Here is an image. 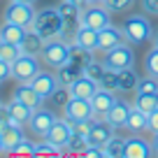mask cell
Instances as JSON below:
<instances>
[{"mask_svg": "<svg viewBox=\"0 0 158 158\" xmlns=\"http://www.w3.org/2000/svg\"><path fill=\"white\" fill-rule=\"evenodd\" d=\"M144 72L158 79V47H151L144 56Z\"/></svg>", "mask_w": 158, "mask_h": 158, "instance_id": "cell-34", "label": "cell"}, {"mask_svg": "<svg viewBox=\"0 0 158 158\" xmlns=\"http://www.w3.org/2000/svg\"><path fill=\"white\" fill-rule=\"evenodd\" d=\"M70 60H72V63H77L79 68H86L91 60H95V51L84 49V47H79V44H74V42H70Z\"/></svg>", "mask_w": 158, "mask_h": 158, "instance_id": "cell-26", "label": "cell"}, {"mask_svg": "<svg viewBox=\"0 0 158 158\" xmlns=\"http://www.w3.org/2000/svg\"><path fill=\"white\" fill-rule=\"evenodd\" d=\"M23 26L19 23H12V21H5V23L0 26V42H10V44H21V40H23L26 35Z\"/></svg>", "mask_w": 158, "mask_h": 158, "instance_id": "cell-21", "label": "cell"}, {"mask_svg": "<svg viewBox=\"0 0 158 158\" xmlns=\"http://www.w3.org/2000/svg\"><path fill=\"white\" fill-rule=\"evenodd\" d=\"M105 70H107V68H105V63H102V60H91V63L84 68V74L98 81V79L102 77V72H105Z\"/></svg>", "mask_w": 158, "mask_h": 158, "instance_id": "cell-37", "label": "cell"}, {"mask_svg": "<svg viewBox=\"0 0 158 158\" xmlns=\"http://www.w3.org/2000/svg\"><path fill=\"white\" fill-rule=\"evenodd\" d=\"M133 2L135 0H102V5L107 7L112 14L114 12H126L128 7H133Z\"/></svg>", "mask_w": 158, "mask_h": 158, "instance_id": "cell-38", "label": "cell"}, {"mask_svg": "<svg viewBox=\"0 0 158 158\" xmlns=\"http://www.w3.org/2000/svg\"><path fill=\"white\" fill-rule=\"evenodd\" d=\"M14 100L28 105L30 109H37V107H42V105H44V98L35 91V86L30 84V81H28V84H19V89L14 91Z\"/></svg>", "mask_w": 158, "mask_h": 158, "instance_id": "cell-17", "label": "cell"}, {"mask_svg": "<svg viewBox=\"0 0 158 158\" xmlns=\"http://www.w3.org/2000/svg\"><path fill=\"white\" fill-rule=\"evenodd\" d=\"M35 5H30V2H14V0H10V5H7L5 10V21H12V23H19L23 26V28H30L35 21Z\"/></svg>", "mask_w": 158, "mask_h": 158, "instance_id": "cell-8", "label": "cell"}, {"mask_svg": "<svg viewBox=\"0 0 158 158\" xmlns=\"http://www.w3.org/2000/svg\"><path fill=\"white\" fill-rule=\"evenodd\" d=\"M137 72H135L133 68H126V70H118V91H123V93H128V91H135L137 89Z\"/></svg>", "mask_w": 158, "mask_h": 158, "instance_id": "cell-27", "label": "cell"}, {"mask_svg": "<svg viewBox=\"0 0 158 158\" xmlns=\"http://www.w3.org/2000/svg\"><path fill=\"white\" fill-rule=\"evenodd\" d=\"M0 153H5V144H2V135H0Z\"/></svg>", "mask_w": 158, "mask_h": 158, "instance_id": "cell-48", "label": "cell"}, {"mask_svg": "<svg viewBox=\"0 0 158 158\" xmlns=\"http://www.w3.org/2000/svg\"><path fill=\"white\" fill-rule=\"evenodd\" d=\"M14 2H30V5H35L37 0H14Z\"/></svg>", "mask_w": 158, "mask_h": 158, "instance_id": "cell-49", "label": "cell"}, {"mask_svg": "<svg viewBox=\"0 0 158 158\" xmlns=\"http://www.w3.org/2000/svg\"><path fill=\"white\" fill-rule=\"evenodd\" d=\"M65 118H68L70 123H79V121H91V118H95L98 114H95L93 105H91V100L86 98H70V102L65 105L63 109Z\"/></svg>", "mask_w": 158, "mask_h": 158, "instance_id": "cell-6", "label": "cell"}, {"mask_svg": "<svg viewBox=\"0 0 158 158\" xmlns=\"http://www.w3.org/2000/svg\"><path fill=\"white\" fill-rule=\"evenodd\" d=\"M42 58L47 65L51 68H60L63 63L70 60V42L65 37H54L44 42V51H42Z\"/></svg>", "mask_w": 158, "mask_h": 158, "instance_id": "cell-4", "label": "cell"}, {"mask_svg": "<svg viewBox=\"0 0 158 158\" xmlns=\"http://www.w3.org/2000/svg\"><path fill=\"white\" fill-rule=\"evenodd\" d=\"M23 54L21 51V44H10V42H0V58L7 60V63H14L19 56Z\"/></svg>", "mask_w": 158, "mask_h": 158, "instance_id": "cell-33", "label": "cell"}, {"mask_svg": "<svg viewBox=\"0 0 158 158\" xmlns=\"http://www.w3.org/2000/svg\"><path fill=\"white\" fill-rule=\"evenodd\" d=\"M30 28L44 40H54V37H60L63 35V28H65V19L63 14L58 12V7H44L35 14V21Z\"/></svg>", "mask_w": 158, "mask_h": 158, "instance_id": "cell-1", "label": "cell"}, {"mask_svg": "<svg viewBox=\"0 0 158 158\" xmlns=\"http://www.w3.org/2000/svg\"><path fill=\"white\" fill-rule=\"evenodd\" d=\"M86 5H93V2H102V0H84Z\"/></svg>", "mask_w": 158, "mask_h": 158, "instance_id": "cell-50", "label": "cell"}, {"mask_svg": "<svg viewBox=\"0 0 158 158\" xmlns=\"http://www.w3.org/2000/svg\"><path fill=\"white\" fill-rule=\"evenodd\" d=\"M98 86L105 89V91L116 93V91H118V72H114V70H105L102 77L98 79Z\"/></svg>", "mask_w": 158, "mask_h": 158, "instance_id": "cell-32", "label": "cell"}, {"mask_svg": "<svg viewBox=\"0 0 158 158\" xmlns=\"http://www.w3.org/2000/svg\"><path fill=\"white\" fill-rule=\"evenodd\" d=\"M112 135H114V126H109L105 118L95 116L93 118V126H91L89 135H86V139H89V147H105Z\"/></svg>", "mask_w": 158, "mask_h": 158, "instance_id": "cell-12", "label": "cell"}, {"mask_svg": "<svg viewBox=\"0 0 158 158\" xmlns=\"http://www.w3.org/2000/svg\"><path fill=\"white\" fill-rule=\"evenodd\" d=\"M130 105L126 102V100L116 98V102L112 105V107L105 112V121H107L109 126H114V128H126V121H128V114H130Z\"/></svg>", "mask_w": 158, "mask_h": 158, "instance_id": "cell-13", "label": "cell"}, {"mask_svg": "<svg viewBox=\"0 0 158 158\" xmlns=\"http://www.w3.org/2000/svg\"><path fill=\"white\" fill-rule=\"evenodd\" d=\"M0 135H2V144H5V153H12V149H14L16 144H19L21 139L26 137V135H23V128H21V126H12V123L7 126V128L2 130Z\"/></svg>", "mask_w": 158, "mask_h": 158, "instance_id": "cell-25", "label": "cell"}, {"mask_svg": "<svg viewBox=\"0 0 158 158\" xmlns=\"http://www.w3.org/2000/svg\"><path fill=\"white\" fill-rule=\"evenodd\" d=\"M2 109H5V107H2V102H0V112H2Z\"/></svg>", "mask_w": 158, "mask_h": 158, "instance_id": "cell-51", "label": "cell"}, {"mask_svg": "<svg viewBox=\"0 0 158 158\" xmlns=\"http://www.w3.org/2000/svg\"><path fill=\"white\" fill-rule=\"evenodd\" d=\"M114 102H116V95H114L112 91H105V89H98L93 93V98H91V105H93L98 116H105V112H107Z\"/></svg>", "mask_w": 158, "mask_h": 158, "instance_id": "cell-22", "label": "cell"}, {"mask_svg": "<svg viewBox=\"0 0 158 158\" xmlns=\"http://www.w3.org/2000/svg\"><path fill=\"white\" fill-rule=\"evenodd\" d=\"M118 42H123V33L109 23L107 28L98 30V49H95V54H105V51H109L112 47H116Z\"/></svg>", "mask_w": 158, "mask_h": 158, "instance_id": "cell-16", "label": "cell"}, {"mask_svg": "<svg viewBox=\"0 0 158 158\" xmlns=\"http://www.w3.org/2000/svg\"><path fill=\"white\" fill-rule=\"evenodd\" d=\"M74 2H84V0H74Z\"/></svg>", "mask_w": 158, "mask_h": 158, "instance_id": "cell-52", "label": "cell"}, {"mask_svg": "<svg viewBox=\"0 0 158 158\" xmlns=\"http://www.w3.org/2000/svg\"><path fill=\"white\" fill-rule=\"evenodd\" d=\"M98 89H100L98 81H95V79H91V77H86V74H81L79 79H74L72 84H70V93H72L74 98H86V100L93 98V93H95Z\"/></svg>", "mask_w": 158, "mask_h": 158, "instance_id": "cell-18", "label": "cell"}, {"mask_svg": "<svg viewBox=\"0 0 158 158\" xmlns=\"http://www.w3.org/2000/svg\"><path fill=\"white\" fill-rule=\"evenodd\" d=\"M121 33H123V40L126 42H130V44H144V42H149V40L153 37V28L151 23H149L147 16L142 14H130L123 19V23H121Z\"/></svg>", "mask_w": 158, "mask_h": 158, "instance_id": "cell-2", "label": "cell"}, {"mask_svg": "<svg viewBox=\"0 0 158 158\" xmlns=\"http://www.w3.org/2000/svg\"><path fill=\"white\" fill-rule=\"evenodd\" d=\"M40 60L37 56H30V54H21L19 58L12 63V79H16L19 84H28L33 81L35 74L40 72Z\"/></svg>", "mask_w": 158, "mask_h": 158, "instance_id": "cell-5", "label": "cell"}, {"mask_svg": "<svg viewBox=\"0 0 158 158\" xmlns=\"http://www.w3.org/2000/svg\"><path fill=\"white\" fill-rule=\"evenodd\" d=\"M137 91H142V93H156V95H158V79L151 77V74L142 77V79L137 81Z\"/></svg>", "mask_w": 158, "mask_h": 158, "instance_id": "cell-36", "label": "cell"}, {"mask_svg": "<svg viewBox=\"0 0 158 158\" xmlns=\"http://www.w3.org/2000/svg\"><path fill=\"white\" fill-rule=\"evenodd\" d=\"M81 23L93 28V30H102V28H107V26L112 23V12H109L102 2H93V5H89L81 12Z\"/></svg>", "mask_w": 158, "mask_h": 158, "instance_id": "cell-7", "label": "cell"}, {"mask_svg": "<svg viewBox=\"0 0 158 158\" xmlns=\"http://www.w3.org/2000/svg\"><path fill=\"white\" fill-rule=\"evenodd\" d=\"M5 112H7V116H10V123L21 126V128H26V126L30 123V116H33V109H30L28 105L19 102V100H12L5 107Z\"/></svg>", "mask_w": 158, "mask_h": 158, "instance_id": "cell-15", "label": "cell"}, {"mask_svg": "<svg viewBox=\"0 0 158 158\" xmlns=\"http://www.w3.org/2000/svg\"><path fill=\"white\" fill-rule=\"evenodd\" d=\"M0 84H2V81H0Z\"/></svg>", "mask_w": 158, "mask_h": 158, "instance_id": "cell-53", "label": "cell"}, {"mask_svg": "<svg viewBox=\"0 0 158 158\" xmlns=\"http://www.w3.org/2000/svg\"><path fill=\"white\" fill-rule=\"evenodd\" d=\"M81 74H84V68H79L72 60H68V63H63L60 68H56V77H58V81L63 86H70L74 79H79Z\"/></svg>", "mask_w": 158, "mask_h": 158, "instance_id": "cell-23", "label": "cell"}, {"mask_svg": "<svg viewBox=\"0 0 158 158\" xmlns=\"http://www.w3.org/2000/svg\"><path fill=\"white\" fill-rule=\"evenodd\" d=\"M133 107L142 109V112H153V109L158 107V95L156 93H142V91H137V98H135Z\"/></svg>", "mask_w": 158, "mask_h": 158, "instance_id": "cell-28", "label": "cell"}, {"mask_svg": "<svg viewBox=\"0 0 158 158\" xmlns=\"http://www.w3.org/2000/svg\"><path fill=\"white\" fill-rule=\"evenodd\" d=\"M63 153V149H58L56 144H51V142H40V144H35V156H60Z\"/></svg>", "mask_w": 158, "mask_h": 158, "instance_id": "cell-35", "label": "cell"}, {"mask_svg": "<svg viewBox=\"0 0 158 158\" xmlns=\"http://www.w3.org/2000/svg\"><path fill=\"white\" fill-rule=\"evenodd\" d=\"M86 147H89L86 135H81V133H77V130H74L72 137H70V142H68V147H65V151H68V153H79V156H81Z\"/></svg>", "mask_w": 158, "mask_h": 158, "instance_id": "cell-31", "label": "cell"}, {"mask_svg": "<svg viewBox=\"0 0 158 158\" xmlns=\"http://www.w3.org/2000/svg\"><path fill=\"white\" fill-rule=\"evenodd\" d=\"M142 7L147 14H153L158 16V0H142Z\"/></svg>", "mask_w": 158, "mask_h": 158, "instance_id": "cell-42", "label": "cell"}, {"mask_svg": "<svg viewBox=\"0 0 158 158\" xmlns=\"http://www.w3.org/2000/svg\"><path fill=\"white\" fill-rule=\"evenodd\" d=\"M70 42L84 47V49L95 51V49H98V30H93V28H89V26L81 23V26H79V30L74 33V37L70 40Z\"/></svg>", "mask_w": 158, "mask_h": 158, "instance_id": "cell-20", "label": "cell"}, {"mask_svg": "<svg viewBox=\"0 0 158 158\" xmlns=\"http://www.w3.org/2000/svg\"><path fill=\"white\" fill-rule=\"evenodd\" d=\"M153 156V144L147 142L139 133H133L130 137H126L123 147V158H149Z\"/></svg>", "mask_w": 158, "mask_h": 158, "instance_id": "cell-11", "label": "cell"}, {"mask_svg": "<svg viewBox=\"0 0 158 158\" xmlns=\"http://www.w3.org/2000/svg\"><path fill=\"white\" fill-rule=\"evenodd\" d=\"M151 42H153V47H158V33H156V35L151 37Z\"/></svg>", "mask_w": 158, "mask_h": 158, "instance_id": "cell-47", "label": "cell"}, {"mask_svg": "<svg viewBox=\"0 0 158 158\" xmlns=\"http://www.w3.org/2000/svg\"><path fill=\"white\" fill-rule=\"evenodd\" d=\"M7 126H10V116H7V112L2 109V112H0V133H2Z\"/></svg>", "mask_w": 158, "mask_h": 158, "instance_id": "cell-45", "label": "cell"}, {"mask_svg": "<svg viewBox=\"0 0 158 158\" xmlns=\"http://www.w3.org/2000/svg\"><path fill=\"white\" fill-rule=\"evenodd\" d=\"M126 128L130 133H144V130H149V114L137 109V107H133L130 114H128V121H126Z\"/></svg>", "mask_w": 158, "mask_h": 158, "instance_id": "cell-24", "label": "cell"}, {"mask_svg": "<svg viewBox=\"0 0 158 158\" xmlns=\"http://www.w3.org/2000/svg\"><path fill=\"white\" fill-rule=\"evenodd\" d=\"M12 153H26V156H35V144L30 142V139L23 137L14 149H12Z\"/></svg>", "mask_w": 158, "mask_h": 158, "instance_id": "cell-39", "label": "cell"}, {"mask_svg": "<svg viewBox=\"0 0 158 158\" xmlns=\"http://www.w3.org/2000/svg\"><path fill=\"white\" fill-rule=\"evenodd\" d=\"M30 84L35 86V91H37V93L42 95L44 100H49L51 93H54V91L60 86V81H58V77H56V72H42V70H40Z\"/></svg>", "mask_w": 158, "mask_h": 158, "instance_id": "cell-14", "label": "cell"}, {"mask_svg": "<svg viewBox=\"0 0 158 158\" xmlns=\"http://www.w3.org/2000/svg\"><path fill=\"white\" fill-rule=\"evenodd\" d=\"M10 77H12V63L0 58V81H7Z\"/></svg>", "mask_w": 158, "mask_h": 158, "instance_id": "cell-40", "label": "cell"}, {"mask_svg": "<svg viewBox=\"0 0 158 158\" xmlns=\"http://www.w3.org/2000/svg\"><path fill=\"white\" fill-rule=\"evenodd\" d=\"M72 126H74V130H77V133H81V135H89L91 126H93V118H91V121H79V123H72Z\"/></svg>", "mask_w": 158, "mask_h": 158, "instance_id": "cell-43", "label": "cell"}, {"mask_svg": "<svg viewBox=\"0 0 158 158\" xmlns=\"http://www.w3.org/2000/svg\"><path fill=\"white\" fill-rule=\"evenodd\" d=\"M123 147H126V139L123 137H118V135H112L109 137V142L102 147L105 151V158H123Z\"/></svg>", "mask_w": 158, "mask_h": 158, "instance_id": "cell-29", "label": "cell"}, {"mask_svg": "<svg viewBox=\"0 0 158 158\" xmlns=\"http://www.w3.org/2000/svg\"><path fill=\"white\" fill-rule=\"evenodd\" d=\"M102 63L107 70H114V72H118V70H126V68H133L135 63V51H133V44L130 42H118L116 47H112L109 51H105L102 56Z\"/></svg>", "mask_w": 158, "mask_h": 158, "instance_id": "cell-3", "label": "cell"}, {"mask_svg": "<svg viewBox=\"0 0 158 158\" xmlns=\"http://www.w3.org/2000/svg\"><path fill=\"white\" fill-rule=\"evenodd\" d=\"M56 112L54 109H49V107H37V109H33V116H30V123H28V128L33 130L35 135H40V137L44 139L47 137V133H49V128L56 123Z\"/></svg>", "mask_w": 158, "mask_h": 158, "instance_id": "cell-9", "label": "cell"}, {"mask_svg": "<svg viewBox=\"0 0 158 158\" xmlns=\"http://www.w3.org/2000/svg\"><path fill=\"white\" fill-rule=\"evenodd\" d=\"M44 42H47L44 37H40L33 28H28L26 35H23V40H21V51H23V54H30V56H42Z\"/></svg>", "mask_w": 158, "mask_h": 158, "instance_id": "cell-19", "label": "cell"}, {"mask_svg": "<svg viewBox=\"0 0 158 158\" xmlns=\"http://www.w3.org/2000/svg\"><path fill=\"white\" fill-rule=\"evenodd\" d=\"M149 130L151 133H158V107L153 112H149Z\"/></svg>", "mask_w": 158, "mask_h": 158, "instance_id": "cell-44", "label": "cell"}, {"mask_svg": "<svg viewBox=\"0 0 158 158\" xmlns=\"http://www.w3.org/2000/svg\"><path fill=\"white\" fill-rule=\"evenodd\" d=\"M81 156L84 158H100V156H105V151H102V147H86Z\"/></svg>", "mask_w": 158, "mask_h": 158, "instance_id": "cell-41", "label": "cell"}, {"mask_svg": "<svg viewBox=\"0 0 158 158\" xmlns=\"http://www.w3.org/2000/svg\"><path fill=\"white\" fill-rule=\"evenodd\" d=\"M151 144H153V151L158 153V133H153V139H151Z\"/></svg>", "mask_w": 158, "mask_h": 158, "instance_id": "cell-46", "label": "cell"}, {"mask_svg": "<svg viewBox=\"0 0 158 158\" xmlns=\"http://www.w3.org/2000/svg\"><path fill=\"white\" fill-rule=\"evenodd\" d=\"M72 133H74V126L70 123L68 118H56V123L49 128V133H47L44 139H47V142H51V144H56L58 149H63V151H65V147H68Z\"/></svg>", "mask_w": 158, "mask_h": 158, "instance_id": "cell-10", "label": "cell"}, {"mask_svg": "<svg viewBox=\"0 0 158 158\" xmlns=\"http://www.w3.org/2000/svg\"><path fill=\"white\" fill-rule=\"evenodd\" d=\"M70 98H72V93H70V86H63V84H60L58 89L51 93L49 102H51V107H54V109H65V105L70 102Z\"/></svg>", "mask_w": 158, "mask_h": 158, "instance_id": "cell-30", "label": "cell"}]
</instances>
